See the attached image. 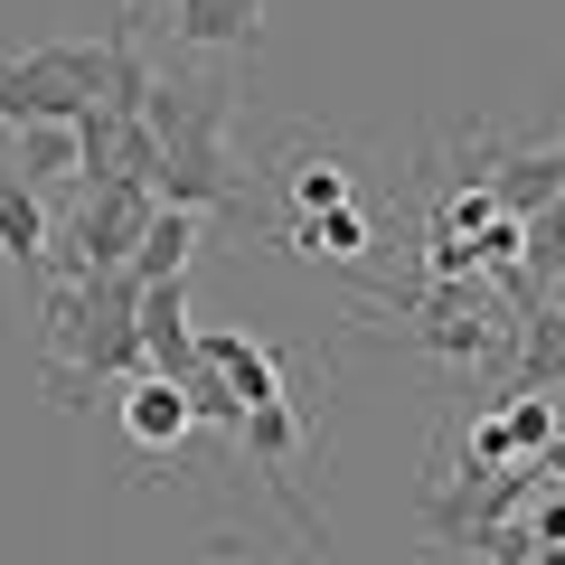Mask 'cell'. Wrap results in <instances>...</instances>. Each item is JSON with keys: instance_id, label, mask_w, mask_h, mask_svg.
Segmentation results:
<instances>
[{"instance_id": "1", "label": "cell", "mask_w": 565, "mask_h": 565, "mask_svg": "<svg viewBox=\"0 0 565 565\" xmlns=\"http://www.w3.org/2000/svg\"><path fill=\"white\" fill-rule=\"evenodd\" d=\"M114 85V39H57L29 57H0V122H85Z\"/></svg>"}, {"instance_id": "2", "label": "cell", "mask_w": 565, "mask_h": 565, "mask_svg": "<svg viewBox=\"0 0 565 565\" xmlns=\"http://www.w3.org/2000/svg\"><path fill=\"white\" fill-rule=\"evenodd\" d=\"M122 434H132L141 452H180L189 434H199V396L170 377H132L122 386Z\"/></svg>"}, {"instance_id": "3", "label": "cell", "mask_w": 565, "mask_h": 565, "mask_svg": "<svg viewBox=\"0 0 565 565\" xmlns=\"http://www.w3.org/2000/svg\"><path fill=\"white\" fill-rule=\"evenodd\" d=\"M170 39L180 47H255L264 39V0H180Z\"/></svg>"}, {"instance_id": "4", "label": "cell", "mask_w": 565, "mask_h": 565, "mask_svg": "<svg viewBox=\"0 0 565 565\" xmlns=\"http://www.w3.org/2000/svg\"><path fill=\"white\" fill-rule=\"evenodd\" d=\"M199 236H207L199 207H161V217H151V236H141V255H132V282H189Z\"/></svg>"}, {"instance_id": "5", "label": "cell", "mask_w": 565, "mask_h": 565, "mask_svg": "<svg viewBox=\"0 0 565 565\" xmlns=\"http://www.w3.org/2000/svg\"><path fill=\"white\" fill-rule=\"evenodd\" d=\"M10 170H20V180H85V132L76 122H29L20 141H10Z\"/></svg>"}, {"instance_id": "6", "label": "cell", "mask_w": 565, "mask_h": 565, "mask_svg": "<svg viewBox=\"0 0 565 565\" xmlns=\"http://www.w3.org/2000/svg\"><path fill=\"white\" fill-rule=\"evenodd\" d=\"M282 189H292V207H302V217L349 207V170L330 161V151H311V141H292V170H282Z\"/></svg>"}, {"instance_id": "7", "label": "cell", "mask_w": 565, "mask_h": 565, "mask_svg": "<svg viewBox=\"0 0 565 565\" xmlns=\"http://www.w3.org/2000/svg\"><path fill=\"white\" fill-rule=\"evenodd\" d=\"M565 274V189H556V207L537 217V236H527V282H556Z\"/></svg>"}]
</instances>
